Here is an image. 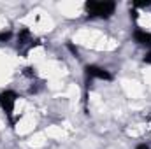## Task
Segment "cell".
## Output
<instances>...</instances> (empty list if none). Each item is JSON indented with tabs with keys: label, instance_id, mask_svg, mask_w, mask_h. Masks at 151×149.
Listing matches in <instances>:
<instances>
[{
	"label": "cell",
	"instance_id": "cell-4",
	"mask_svg": "<svg viewBox=\"0 0 151 149\" xmlns=\"http://www.w3.org/2000/svg\"><path fill=\"white\" fill-rule=\"evenodd\" d=\"M134 40H135L139 46L151 47V32L141 30V28H135V32H134Z\"/></svg>",
	"mask_w": 151,
	"mask_h": 149
},
{
	"label": "cell",
	"instance_id": "cell-12",
	"mask_svg": "<svg viewBox=\"0 0 151 149\" xmlns=\"http://www.w3.org/2000/svg\"><path fill=\"white\" fill-rule=\"evenodd\" d=\"M135 149H151V148L148 146V144H139V146H137Z\"/></svg>",
	"mask_w": 151,
	"mask_h": 149
},
{
	"label": "cell",
	"instance_id": "cell-10",
	"mask_svg": "<svg viewBox=\"0 0 151 149\" xmlns=\"http://www.w3.org/2000/svg\"><path fill=\"white\" fill-rule=\"evenodd\" d=\"M142 60H144V63H148V65H151V51H148V53L144 54V58H142Z\"/></svg>",
	"mask_w": 151,
	"mask_h": 149
},
{
	"label": "cell",
	"instance_id": "cell-7",
	"mask_svg": "<svg viewBox=\"0 0 151 149\" xmlns=\"http://www.w3.org/2000/svg\"><path fill=\"white\" fill-rule=\"evenodd\" d=\"M23 74L27 75V77H35V69H34V67H27V69L23 70Z\"/></svg>",
	"mask_w": 151,
	"mask_h": 149
},
{
	"label": "cell",
	"instance_id": "cell-11",
	"mask_svg": "<svg viewBox=\"0 0 151 149\" xmlns=\"http://www.w3.org/2000/svg\"><path fill=\"white\" fill-rule=\"evenodd\" d=\"M130 18H132L134 21H137V18H139V14H137V11H132V12H130Z\"/></svg>",
	"mask_w": 151,
	"mask_h": 149
},
{
	"label": "cell",
	"instance_id": "cell-3",
	"mask_svg": "<svg viewBox=\"0 0 151 149\" xmlns=\"http://www.w3.org/2000/svg\"><path fill=\"white\" fill-rule=\"evenodd\" d=\"M84 74H86V79H102V81H113V75L109 74L106 69L99 67V65H86V67H84Z\"/></svg>",
	"mask_w": 151,
	"mask_h": 149
},
{
	"label": "cell",
	"instance_id": "cell-2",
	"mask_svg": "<svg viewBox=\"0 0 151 149\" xmlns=\"http://www.w3.org/2000/svg\"><path fill=\"white\" fill-rule=\"evenodd\" d=\"M16 100H18V95L12 90H5V91L0 93V107H2V111L7 114L9 119L12 117V111H14Z\"/></svg>",
	"mask_w": 151,
	"mask_h": 149
},
{
	"label": "cell",
	"instance_id": "cell-1",
	"mask_svg": "<svg viewBox=\"0 0 151 149\" xmlns=\"http://www.w3.org/2000/svg\"><path fill=\"white\" fill-rule=\"evenodd\" d=\"M84 9L88 12L90 18H111L114 14V9H116V4L109 2V0H104V2H97V0H90L84 4Z\"/></svg>",
	"mask_w": 151,
	"mask_h": 149
},
{
	"label": "cell",
	"instance_id": "cell-8",
	"mask_svg": "<svg viewBox=\"0 0 151 149\" xmlns=\"http://www.w3.org/2000/svg\"><path fill=\"white\" fill-rule=\"evenodd\" d=\"M151 5V0H142V2H134V7H150Z\"/></svg>",
	"mask_w": 151,
	"mask_h": 149
},
{
	"label": "cell",
	"instance_id": "cell-5",
	"mask_svg": "<svg viewBox=\"0 0 151 149\" xmlns=\"http://www.w3.org/2000/svg\"><path fill=\"white\" fill-rule=\"evenodd\" d=\"M28 40H30V32H28L27 28H23V30L18 34V42H19V46H25Z\"/></svg>",
	"mask_w": 151,
	"mask_h": 149
},
{
	"label": "cell",
	"instance_id": "cell-9",
	"mask_svg": "<svg viewBox=\"0 0 151 149\" xmlns=\"http://www.w3.org/2000/svg\"><path fill=\"white\" fill-rule=\"evenodd\" d=\"M67 47L70 49V53H72L74 56H79V51H77V47H76L74 44H70V42H69V44H67Z\"/></svg>",
	"mask_w": 151,
	"mask_h": 149
},
{
	"label": "cell",
	"instance_id": "cell-6",
	"mask_svg": "<svg viewBox=\"0 0 151 149\" xmlns=\"http://www.w3.org/2000/svg\"><path fill=\"white\" fill-rule=\"evenodd\" d=\"M12 37V34L7 30V32H0V42H7L9 39Z\"/></svg>",
	"mask_w": 151,
	"mask_h": 149
}]
</instances>
